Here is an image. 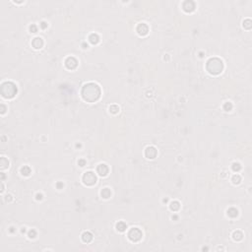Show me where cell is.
<instances>
[{
    "label": "cell",
    "mask_w": 252,
    "mask_h": 252,
    "mask_svg": "<svg viewBox=\"0 0 252 252\" xmlns=\"http://www.w3.org/2000/svg\"><path fill=\"white\" fill-rule=\"evenodd\" d=\"M99 96H100V89H99V87L97 84L89 83V84H86L83 87L82 97L85 100L90 101V102H94V101H96L97 99H99Z\"/></svg>",
    "instance_id": "6da1fadb"
},
{
    "label": "cell",
    "mask_w": 252,
    "mask_h": 252,
    "mask_svg": "<svg viewBox=\"0 0 252 252\" xmlns=\"http://www.w3.org/2000/svg\"><path fill=\"white\" fill-rule=\"evenodd\" d=\"M224 64L218 58H211L207 62V70L213 75H217L223 71Z\"/></svg>",
    "instance_id": "7a4b0ae2"
},
{
    "label": "cell",
    "mask_w": 252,
    "mask_h": 252,
    "mask_svg": "<svg viewBox=\"0 0 252 252\" xmlns=\"http://www.w3.org/2000/svg\"><path fill=\"white\" fill-rule=\"evenodd\" d=\"M17 93V87L15 84L11 83V82H6L4 84H2L1 86V94L4 98L7 99H11L13 98Z\"/></svg>",
    "instance_id": "3957f363"
},
{
    "label": "cell",
    "mask_w": 252,
    "mask_h": 252,
    "mask_svg": "<svg viewBox=\"0 0 252 252\" xmlns=\"http://www.w3.org/2000/svg\"><path fill=\"white\" fill-rule=\"evenodd\" d=\"M83 182L86 185H94L97 182V176L94 172L92 171H87L83 175Z\"/></svg>",
    "instance_id": "277c9868"
},
{
    "label": "cell",
    "mask_w": 252,
    "mask_h": 252,
    "mask_svg": "<svg viewBox=\"0 0 252 252\" xmlns=\"http://www.w3.org/2000/svg\"><path fill=\"white\" fill-rule=\"evenodd\" d=\"M142 232L138 227H133L129 230L128 233V237L131 241H139L142 238Z\"/></svg>",
    "instance_id": "5b68a950"
},
{
    "label": "cell",
    "mask_w": 252,
    "mask_h": 252,
    "mask_svg": "<svg viewBox=\"0 0 252 252\" xmlns=\"http://www.w3.org/2000/svg\"><path fill=\"white\" fill-rule=\"evenodd\" d=\"M65 65L68 69H74L77 67L78 65V62L77 60L74 58V57H68L66 60H65Z\"/></svg>",
    "instance_id": "8992f818"
},
{
    "label": "cell",
    "mask_w": 252,
    "mask_h": 252,
    "mask_svg": "<svg viewBox=\"0 0 252 252\" xmlns=\"http://www.w3.org/2000/svg\"><path fill=\"white\" fill-rule=\"evenodd\" d=\"M145 155H146V157H147L148 159H154V158L156 157V155H157V150H156V148H154V147H148V148L146 149Z\"/></svg>",
    "instance_id": "52a82bcc"
},
{
    "label": "cell",
    "mask_w": 252,
    "mask_h": 252,
    "mask_svg": "<svg viewBox=\"0 0 252 252\" xmlns=\"http://www.w3.org/2000/svg\"><path fill=\"white\" fill-rule=\"evenodd\" d=\"M97 171H98V173H99V175H101V176H106V175L108 174V165H107V164H104V163L99 164V166H98V169H97Z\"/></svg>",
    "instance_id": "ba28073f"
},
{
    "label": "cell",
    "mask_w": 252,
    "mask_h": 252,
    "mask_svg": "<svg viewBox=\"0 0 252 252\" xmlns=\"http://www.w3.org/2000/svg\"><path fill=\"white\" fill-rule=\"evenodd\" d=\"M148 31H149V29H148V26L146 24H140L137 27V32H138V34L140 36H146L148 34Z\"/></svg>",
    "instance_id": "9c48e42d"
},
{
    "label": "cell",
    "mask_w": 252,
    "mask_h": 252,
    "mask_svg": "<svg viewBox=\"0 0 252 252\" xmlns=\"http://www.w3.org/2000/svg\"><path fill=\"white\" fill-rule=\"evenodd\" d=\"M183 9L186 12H191L195 9V4L192 1H185L183 3Z\"/></svg>",
    "instance_id": "30bf717a"
},
{
    "label": "cell",
    "mask_w": 252,
    "mask_h": 252,
    "mask_svg": "<svg viewBox=\"0 0 252 252\" xmlns=\"http://www.w3.org/2000/svg\"><path fill=\"white\" fill-rule=\"evenodd\" d=\"M32 44H33V46L35 48L38 49V48H41V46L44 45V41H43V39L40 37H36V38H34Z\"/></svg>",
    "instance_id": "8fae6325"
},
{
    "label": "cell",
    "mask_w": 252,
    "mask_h": 252,
    "mask_svg": "<svg viewBox=\"0 0 252 252\" xmlns=\"http://www.w3.org/2000/svg\"><path fill=\"white\" fill-rule=\"evenodd\" d=\"M82 239H83L84 242H90L91 240L93 239V235L89 232H86V233H84L82 234Z\"/></svg>",
    "instance_id": "7c38bea8"
},
{
    "label": "cell",
    "mask_w": 252,
    "mask_h": 252,
    "mask_svg": "<svg viewBox=\"0 0 252 252\" xmlns=\"http://www.w3.org/2000/svg\"><path fill=\"white\" fill-rule=\"evenodd\" d=\"M89 39H90V41L93 44V45H97V44L99 43V36L96 35V34H92V35L89 36Z\"/></svg>",
    "instance_id": "4fadbf2b"
},
{
    "label": "cell",
    "mask_w": 252,
    "mask_h": 252,
    "mask_svg": "<svg viewBox=\"0 0 252 252\" xmlns=\"http://www.w3.org/2000/svg\"><path fill=\"white\" fill-rule=\"evenodd\" d=\"M116 228L119 232H124L126 228H127V225L123 222H119L118 224H116Z\"/></svg>",
    "instance_id": "5bb4252c"
},
{
    "label": "cell",
    "mask_w": 252,
    "mask_h": 252,
    "mask_svg": "<svg viewBox=\"0 0 252 252\" xmlns=\"http://www.w3.org/2000/svg\"><path fill=\"white\" fill-rule=\"evenodd\" d=\"M110 195H111V192H110V190L108 188H104L101 190V196L103 197V198H109L110 197Z\"/></svg>",
    "instance_id": "9a60e30c"
},
{
    "label": "cell",
    "mask_w": 252,
    "mask_h": 252,
    "mask_svg": "<svg viewBox=\"0 0 252 252\" xmlns=\"http://www.w3.org/2000/svg\"><path fill=\"white\" fill-rule=\"evenodd\" d=\"M237 214H238V212H237V210L234 209V208H232V209H229V210L227 211V215L229 217H232V218H235V217L237 216Z\"/></svg>",
    "instance_id": "2e32d148"
},
{
    "label": "cell",
    "mask_w": 252,
    "mask_h": 252,
    "mask_svg": "<svg viewBox=\"0 0 252 252\" xmlns=\"http://www.w3.org/2000/svg\"><path fill=\"white\" fill-rule=\"evenodd\" d=\"M179 203L177 202V201H173V202H171V210L172 211H177L178 209H179Z\"/></svg>",
    "instance_id": "e0dca14e"
},
{
    "label": "cell",
    "mask_w": 252,
    "mask_h": 252,
    "mask_svg": "<svg viewBox=\"0 0 252 252\" xmlns=\"http://www.w3.org/2000/svg\"><path fill=\"white\" fill-rule=\"evenodd\" d=\"M21 173H22L23 175H29V174L31 173V169H30L29 166H23V167L21 169Z\"/></svg>",
    "instance_id": "ac0fdd59"
},
{
    "label": "cell",
    "mask_w": 252,
    "mask_h": 252,
    "mask_svg": "<svg viewBox=\"0 0 252 252\" xmlns=\"http://www.w3.org/2000/svg\"><path fill=\"white\" fill-rule=\"evenodd\" d=\"M242 234L240 233V232H236V233H234V238L235 240H240L241 238H242Z\"/></svg>",
    "instance_id": "d6986e66"
},
{
    "label": "cell",
    "mask_w": 252,
    "mask_h": 252,
    "mask_svg": "<svg viewBox=\"0 0 252 252\" xmlns=\"http://www.w3.org/2000/svg\"><path fill=\"white\" fill-rule=\"evenodd\" d=\"M109 111L112 112V113H117L119 111V107H117V106H111V107H109Z\"/></svg>",
    "instance_id": "ffe728a7"
},
{
    "label": "cell",
    "mask_w": 252,
    "mask_h": 252,
    "mask_svg": "<svg viewBox=\"0 0 252 252\" xmlns=\"http://www.w3.org/2000/svg\"><path fill=\"white\" fill-rule=\"evenodd\" d=\"M240 180H241V178H240V176H239L238 174H235V175H234V177H233V182H234V184L239 183V182H240Z\"/></svg>",
    "instance_id": "44dd1931"
},
{
    "label": "cell",
    "mask_w": 252,
    "mask_h": 252,
    "mask_svg": "<svg viewBox=\"0 0 252 252\" xmlns=\"http://www.w3.org/2000/svg\"><path fill=\"white\" fill-rule=\"evenodd\" d=\"M233 108V104L230 103V102H225V104H224V109L226 110V111H228V110H230Z\"/></svg>",
    "instance_id": "7402d4cb"
},
{
    "label": "cell",
    "mask_w": 252,
    "mask_h": 252,
    "mask_svg": "<svg viewBox=\"0 0 252 252\" xmlns=\"http://www.w3.org/2000/svg\"><path fill=\"white\" fill-rule=\"evenodd\" d=\"M233 170L234 171H238L240 170V165H239V163H234L233 164Z\"/></svg>",
    "instance_id": "603a6c76"
},
{
    "label": "cell",
    "mask_w": 252,
    "mask_h": 252,
    "mask_svg": "<svg viewBox=\"0 0 252 252\" xmlns=\"http://www.w3.org/2000/svg\"><path fill=\"white\" fill-rule=\"evenodd\" d=\"M244 23H245L244 25L246 26V28H247V29H250V27H251V25H250V24H251V21H250V20H246V21H245ZM244 25H243V26H244Z\"/></svg>",
    "instance_id": "cb8c5ba5"
},
{
    "label": "cell",
    "mask_w": 252,
    "mask_h": 252,
    "mask_svg": "<svg viewBox=\"0 0 252 252\" xmlns=\"http://www.w3.org/2000/svg\"><path fill=\"white\" fill-rule=\"evenodd\" d=\"M36 27L35 25H32V26H30V31L32 32V33H36Z\"/></svg>",
    "instance_id": "d4e9b609"
},
{
    "label": "cell",
    "mask_w": 252,
    "mask_h": 252,
    "mask_svg": "<svg viewBox=\"0 0 252 252\" xmlns=\"http://www.w3.org/2000/svg\"><path fill=\"white\" fill-rule=\"evenodd\" d=\"M29 236H30V237H33V238H34V237L36 236V232H35V230H31V232L29 233Z\"/></svg>",
    "instance_id": "484cf974"
},
{
    "label": "cell",
    "mask_w": 252,
    "mask_h": 252,
    "mask_svg": "<svg viewBox=\"0 0 252 252\" xmlns=\"http://www.w3.org/2000/svg\"><path fill=\"white\" fill-rule=\"evenodd\" d=\"M40 27H41V29H45V28L47 27V24H46L45 22H43V23L40 24Z\"/></svg>",
    "instance_id": "4316f807"
},
{
    "label": "cell",
    "mask_w": 252,
    "mask_h": 252,
    "mask_svg": "<svg viewBox=\"0 0 252 252\" xmlns=\"http://www.w3.org/2000/svg\"><path fill=\"white\" fill-rule=\"evenodd\" d=\"M79 164H80V166H84V165H85V161H84V160L79 161Z\"/></svg>",
    "instance_id": "83f0119b"
},
{
    "label": "cell",
    "mask_w": 252,
    "mask_h": 252,
    "mask_svg": "<svg viewBox=\"0 0 252 252\" xmlns=\"http://www.w3.org/2000/svg\"><path fill=\"white\" fill-rule=\"evenodd\" d=\"M41 198H43V195H41V194H36V199H37V200H40Z\"/></svg>",
    "instance_id": "f1b7e54d"
}]
</instances>
